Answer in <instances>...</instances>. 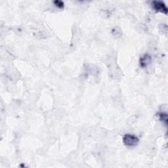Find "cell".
I'll list each match as a JSON object with an SVG mask.
<instances>
[{"mask_svg":"<svg viewBox=\"0 0 168 168\" xmlns=\"http://www.w3.org/2000/svg\"><path fill=\"white\" fill-rule=\"evenodd\" d=\"M158 116L159 118V120L162 121L163 122H164L166 125L167 124V114H165L163 112L159 113L158 114Z\"/></svg>","mask_w":168,"mask_h":168,"instance_id":"obj_4","label":"cell"},{"mask_svg":"<svg viewBox=\"0 0 168 168\" xmlns=\"http://www.w3.org/2000/svg\"><path fill=\"white\" fill-rule=\"evenodd\" d=\"M153 9L157 12H160L165 15L167 14V8L166 5V4L163 2L161 1H154L152 3Z\"/></svg>","mask_w":168,"mask_h":168,"instance_id":"obj_2","label":"cell"},{"mask_svg":"<svg viewBox=\"0 0 168 168\" xmlns=\"http://www.w3.org/2000/svg\"><path fill=\"white\" fill-rule=\"evenodd\" d=\"M123 142L127 146H135L139 143V139L133 135L126 134L123 137Z\"/></svg>","mask_w":168,"mask_h":168,"instance_id":"obj_1","label":"cell"},{"mask_svg":"<svg viewBox=\"0 0 168 168\" xmlns=\"http://www.w3.org/2000/svg\"><path fill=\"white\" fill-rule=\"evenodd\" d=\"M150 62H151V57L148 54H145L143 55L140 59L141 67L142 68H145L148 66V65L150 63Z\"/></svg>","mask_w":168,"mask_h":168,"instance_id":"obj_3","label":"cell"},{"mask_svg":"<svg viewBox=\"0 0 168 168\" xmlns=\"http://www.w3.org/2000/svg\"><path fill=\"white\" fill-rule=\"evenodd\" d=\"M54 4L57 7L60 8V9H61V8H63L64 5V2L62 1H59V0H56V1H55Z\"/></svg>","mask_w":168,"mask_h":168,"instance_id":"obj_5","label":"cell"}]
</instances>
